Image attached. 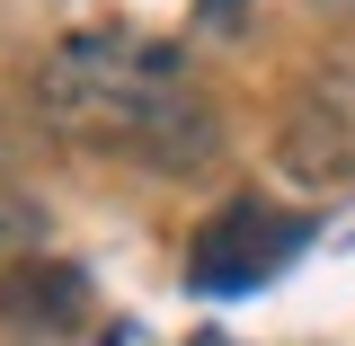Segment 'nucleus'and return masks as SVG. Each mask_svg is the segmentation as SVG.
<instances>
[{
  "label": "nucleus",
  "instance_id": "7ed1b4c3",
  "mask_svg": "<svg viewBox=\"0 0 355 346\" xmlns=\"http://www.w3.org/2000/svg\"><path fill=\"white\" fill-rule=\"evenodd\" d=\"M80 311H89V275L62 258H36V266L0 275V320H18V329H71Z\"/></svg>",
  "mask_w": 355,
  "mask_h": 346
},
{
  "label": "nucleus",
  "instance_id": "20e7f679",
  "mask_svg": "<svg viewBox=\"0 0 355 346\" xmlns=\"http://www.w3.org/2000/svg\"><path fill=\"white\" fill-rule=\"evenodd\" d=\"M36 249H44V205L0 187V266H9V258H36Z\"/></svg>",
  "mask_w": 355,
  "mask_h": 346
},
{
  "label": "nucleus",
  "instance_id": "423d86ee",
  "mask_svg": "<svg viewBox=\"0 0 355 346\" xmlns=\"http://www.w3.org/2000/svg\"><path fill=\"white\" fill-rule=\"evenodd\" d=\"M205 346H222V338H205Z\"/></svg>",
  "mask_w": 355,
  "mask_h": 346
},
{
  "label": "nucleus",
  "instance_id": "f03ea898",
  "mask_svg": "<svg viewBox=\"0 0 355 346\" xmlns=\"http://www.w3.org/2000/svg\"><path fill=\"white\" fill-rule=\"evenodd\" d=\"M275 160L302 178V187H347L355 178V107H347V89H311L302 107L284 116V133H275Z\"/></svg>",
  "mask_w": 355,
  "mask_h": 346
},
{
  "label": "nucleus",
  "instance_id": "f257e3e1",
  "mask_svg": "<svg viewBox=\"0 0 355 346\" xmlns=\"http://www.w3.org/2000/svg\"><path fill=\"white\" fill-rule=\"evenodd\" d=\"M302 240H311L302 214H275L258 196H240V205H222V214L196 222V240H187V284H196V293H258L284 258H302Z\"/></svg>",
  "mask_w": 355,
  "mask_h": 346
},
{
  "label": "nucleus",
  "instance_id": "39448f33",
  "mask_svg": "<svg viewBox=\"0 0 355 346\" xmlns=\"http://www.w3.org/2000/svg\"><path fill=\"white\" fill-rule=\"evenodd\" d=\"M196 18L205 27H240V0H196Z\"/></svg>",
  "mask_w": 355,
  "mask_h": 346
}]
</instances>
